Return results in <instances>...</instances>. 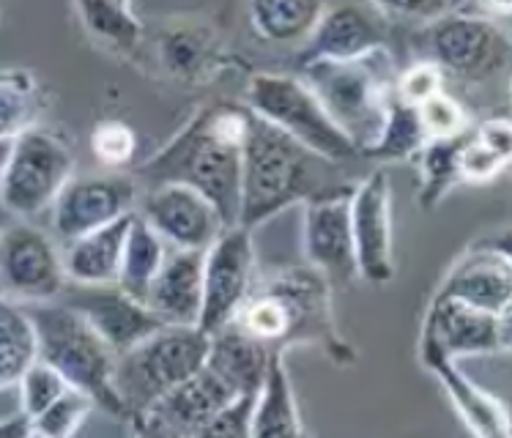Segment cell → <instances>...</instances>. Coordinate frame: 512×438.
Masks as SVG:
<instances>
[{
    "mask_svg": "<svg viewBox=\"0 0 512 438\" xmlns=\"http://www.w3.org/2000/svg\"><path fill=\"white\" fill-rule=\"evenodd\" d=\"M250 124V107L239 102H211L178 129L168 146L140 165V187L187 184L209 198L225 219L239 222L241 151Z\"/></svg>",
    "mask_w": 512,
    "mask_h": 438,
    "instance_id": "cell-1",
    "label": "cell"
},
{
    "mask_svg": "<svg viewBox=\"0 0 512 438\" xmlns=\"http://www.w3.org/2000/svg\"><path fill=\"white\" fill-rule=\"evenodd\" d=\"M354 184L340 162L315 154L250 110L241 151V228L255 230L291 206L351 195Z\"/></svg>",
    "mask_w": 512,
    "mask_h": 438,
    "instance_id": "cell-2",
    "label": "cell"
},
{
    "mask_svg": "<svg viewBox=\"0 0 512 438\" xmlns=\"http://www.w3.org/2000/svg\"><path fill=\"white\" fill-rule=\"evenodd\" d=\"M332 291L310 263L285 266L255 282L233 324L269 348L318 345L335 365H354L356 351L337 329Z\"/></svg>",
    "mask_w": 512,
    "mask_h": 438,
    "instance_id": "cell-3",
    "label": "cell"
},
{
    "mask_svg": "<svg viewBox=\"0 0 512 438\" xmlns=\"http://www.w3.org/2000/svg\"><path fill=\"white\" fill-rule=\"evenodd\" d=\"M299 77L310 85L329 118L362 157V151L373 146L381 135L389 102L395 96L398 66L387 47L348 61L321 58L299 63Z\"/></svg>",
    "mask_w": 512,
    "mask_h": 438,
    "instance_id": "cell-4",
    "label": "cell"
},
{
    "mask_svg": "<svg viewBox=\"0 0 512 438\" xmlns=\"http://www.w3.org/2000/svg\"><path fill=\"white\" fill-rule=\"evenodd\" d=\"M25 310L36 334V356L58 370L72 389L91 397L96 408L124 419V406L113 389V348L88 324V318L61 299L25 304Z\"/></svg>",
    "mask_w": 512,
    "mask_h": 438,
    "instance_id": "cell-5",
    "label": "cell"
},
{
    "mask_svg": "<svg viewBox=\"0 0 512 438\" xmlns=\"http://www.w3.org/2000/svg\"><path fill=\"white\" fill-rule=\"evenodd\" d=\"M206 354L209 334L198 326L165 324L115 356L113 389L124 406L126 422L135 425L159 397L200 370Z\"/></svg>",
    "mask_w": 512,
    "mask_h": 438,
    "instance_id": "cell-6",
    "label": "cell"
},
{
    "mask_svg": "<svg viewBox=\"0 0 512 438\" xmlns=\"http://www.w3.org/2000/svg\"><path fill=\"white\" fill-rule=\"evenodd\" d=\"M422 61L439 66L444 77L466 85H488L507 77L512 44L496 20L452 9L439 20L422 25L414 39Z\"/></svg>",
    "mask_w": 512,
    "mask_h": 438,
    "instance_id": "cell-7",
    "label": "cell"
},
{
    "mask_svg": "<svg viewBox=\"0 0 512 438\" xmlns=\"http://www.w3.org/2000/svg\"><path fill=\"white\" fill-rule=\"evenodd\" d=\"M247 107L258 118L283 129L285 135L332 162L343 165L359 157L354 143L340 132V126L329 118L318 96L299 74H252L247 85Z\"/></svg>",
    "mask_w": 512,
    "mask_h": 438,
    "instance_id": "cell-8",
    "label": "cell"
},
{
    "mask_svg": "<svg viewBox=\"0 0 512 438\" xmlns=\"http://www.w3.org/2000/svg\"><path fill=\"white\" fill-rule=\"evenodd\" d=\"M74 176L72 148L63 137L31 126L11 140L0 170V203L14 219H33L50 211L58 192Z\"/></svg>",
    "mask_w": 512,
    "mask_h": 438,
    "instance_id": "cell-9",
    "label": "cell"
},
{
    "mask_svg": "<svg viewBox=\"0 0 512 438\" xmlns=\"http://www.w3.org/2000/svg\"><path fill=\"white\" fill-rule=\"evenodd\" d=\"M63 255L31 219H11L0 230V293L20 304L55 302L66 288Z\"/></svg>",
    "mask_w": 512,
    "mask_h": 438,
    "instance_id": "cell-10",
    "label": "cell"
},
{
    "mask_svg": "<svg viewBox=\"0 0 512 438\" xmlns=\"http://www.w3.org/2000/svg\"><path fill=\"white\" fill-rule=\"evenodd\" d=\"M255 244L252 230L228 225L203 252V302L198 329L214 334L228 326L255 288Z\"/></svg>",
    "mask_w": 512,
    "mask_h": 438,
    "instance_id": "cell-11",
    "label": "cell"
},
{
    "mask_svg": "<svg viewBox=\"0 0 512 438\" xmlns=\"http://www.w3.org/2000/svg\"><path fill=\"white\" fill-rule=\"evenodd\" d=\"M140 184L132 173H102V176H72L50 206L55 236L74 241L96 228L137 211Z\"/></svg>",
    "mask_w": 512,
    "mask_h": 438,
    "instance_id": "cell-12",
    "label": "cell"
},
{
    "mask_svg": "<svg viewBox=\"0 0 512 438\" xmlns=\"http://www.w3.org/2000/svg\"><path fill=\"white\" fill-rule=\"evenodd\" d=\"M359 280L387 285L395 277L392 244V187L384 170H373L348 195Z\"/></svg>",
    "mask_w": 512,
    "mask_h": 438,
    "instance_id": "cell-13",
    "label": "cell"
},
{
    "mask_svg": "<svg viewBox=\"0 0 512 438\" xmlns=\"http://www.w3.org/2000/svg\"><path fill=\"white\" fill-rule=\"evenodd\" d=\"M422 343L439 348L450 359L493 356L510 351V315H493L480 307L436 293L430 299Z\"/></svg>",
    "mask_w": 512,
    "mask_h": 438,
    "instance_id": "cell-14",
    "label": "cell"
},
{
    "mask_svg": "<svg viewBox=\"0 0 512 438\" xmlns=\"http://www.w3.org/2000/svg\"><path fill=\"white\" fill-rule=\"evenodd\" d=\"M137 214L176 250L206 252L211 241L228 228L217 206L187 184L146 187L143 200L137 203Z\"/></svg>",
    "mask_w": 512,
    "mask_h": 438,
    "instance_id": "cell-15",
    "label": "cell"
},
{
    "mask_svg": "<svg viewBox=\"0 0 512 438\" xmlns=\"http://www.w3.org/2000/svg\"><path fill=\"white\" fill-rule=\"evenodd\" d=\"M392 22L373 6L359 0H345L337 6H326L313 33L302 44L296 63L307 61H348L359 55L384 50L389 44Z\"/></svg>",
    "mask_w": 512,
    "mask_h": 438,
    "instance_id": "cell-16",
    "label": "cell"
},
{
    "mask_svg": "<svg viewBox=\"0 0 512 438\" xmlns=\"http://www.w3.org/2000/svg\"><path fill=\"white\" fill-rule=\"evenodd\" d=\"M58 299L80 310L88 318V324L99 332V337L113 348L115 356L140 343L151 332H157L159 326H165L159 315L151 313L140 299L121 291L115 282L110 285L66 282Z\"/></svg>",
    "mask_w": 512,
    "mask_h": 438,
    "instance_id": "cell-17",
    "label": "cell"
},
{
    "mask_svg": "<svg viewBox=\"0 0 512 438\" xmlns=\"http://www.w3.org/2000/svg\"><path fill=\"white\" fill-rule=\"evenodd\" d=\"M302 250L304 263L324 274L332 288H348L359 280L348 195L304 203Z\"/></svg>",
    "mask_w": 512,
    "mask_h": 438,
    "instance_id": "cell-18",
    "label": "cell"
},
{
    "mask_svg": "<svg viewBox=\"0 0 512 438\" xmlns=\"http://www.w3.org/2000/svg\"><path fill=\"white\" fill-rule=\"evenodd\" d=\"M507 241L510 236L502 233L485 244H474L463 258L452 263L436 293L452 296L458 302L480 307L493 315H510L512 263Z\"/></svg>",
    "mask_w": 512,
    "mask_h": 438,
    "instance_id": "cell-19",
    "label": "cell"
},
{
    "mask_svg": "<svg viewBox=\"0 0 512 438\" xmlns=\"http://www.w3.org/2000/svg\"><path fill=\"white\" fill-rule=\"evenodd\" d=\"M239 397L220 376H214L203 365L181 384L173 386L168 395L159 397L132 428L151 436H198L220 408Z\"/></svg>",
    "mask_w": 512,
    "mask_h": 438,
    "instance_id": "cell-20",
    "label": "cell"
},
{
    "mask_svg": "<svg viewBox=\"0 0 512 438\" xmlns=\"http://www.w3.org/2000/svg\"><path fill=\"white\" fill-rule=\"evenodd\" d=\"M157 58L162 72L184 85L209 83L225 66V44L203 17L168 20L157 33Z\"/></svg>",
    "mask_w": 512,
    "mask_h": 438,
    "instance_id": "cell-21",
    "label": "cell"
},
{
    "mask_svg": "<svg viewBox=\"0 0 512 438\" xmlns=\"http://www.w3.org/2000/svg\"><path fill=\"white\" fill-rule=\"evenodd\" d=\"M419 359L433 376L439 378L452 406L466 422V428L480 438H507L510 436V414L499 397L485 392L474 384L458 367V359L444 356L436 345L419 340Z\"/></svg>",
    "mask_w": 512,
    "mask_h": 438,
    "instance_id": "cell-22",
    "label": "cell"
},
{
    "mask_svg": "<svg viewBox=\"0 0 512 438\" xmlns=\"http://www.w3.org/2000/svg\"><path fill=\"white\" fill-rule=\"evenodd\" d=\"M200 302H203V252L168 247V255L159 266L157 277L148 285L143 304L165 324L198 326Z\"/></svg>",
    "mask_w": 512,
    "mask_h": 438,
    "instance_id": "cell-23",
    "label": "cell"
},
{
    "mask_svg": "<svg viewBox=\"0 0 512 438\" xmlns=\"http://www.w3.org/2000/svg\"><path fill=\"white\" fill-rule=\"evenodd\" d=\"M132 214L69 241L66 250L61 252L66 280L77 282V285H110V282L118 280L121 252H124L126 230L132 222Z\"/></svg>",
    "mask_w": 512,
    "mask_h": 438,
    "instance_id": "cell-24",
    "label": "cell"
},
{
    "mask_svg": "<svg viewBox=\"0 0 512 438\" xmlns=\"http://www.w3.org/2000/svg\"><path fill=\"white\" fill-rule=\"evenodd\" d=\"M285 348H272L266 373L255 395L252 408V438H277V436H304L302 417H299V403L293 395L291 376L285 367Z\"/></svg>",
    "mask_w": 512,
    "mask_h": 438,
    "instance_id": "cell-25",
    "label": "cell"
},
{
    "mask_svg": "<svg viewBox=\"0 0 512 438\" xmlns=\"http://www.w3.org/2000/svg\"><path fill=\"white\" fill-rule=\"evenodd\" d=\"M269 345L258 343L255 337L241 332L239 326L230 321L214 334H209V354L203 365L209 367L214 376H220L236 395L258 392V386L266 373L269 362Z\"/></svg>",
    "mask_w": 512,
    "mask_h": 438,
    "instance_id": "cell-26",
    "label": "cell"
},
{
    "mask_svg": "<svg viewBox=\"0 0 512 438\" xmlns=\"http://www.w3.org/2000/svg\"><path fill=\"white\" fill-rule=\"evenodd\" d=\"M512 157V126L507 115H496L466 132L458 151L460 184H488L502 176Z\"/></svg>",
    "mask_w": 512,
    "mask_h": 438,
    "instance_id": "cell-27",
    "label": "cell"
},
{
    "mask_svg": "<svg viewBox=\"0 0 512 438\" xmlns=\"http://www.w3.org/2000/svg\"><path fill=\"white\" fill-rule=\"evenodd\" d=\"M329 0H247L252 31L269 44L302 47Z\"/></svg>",
    "mask_w": 512,
    "mask_h": 438,
    "instance_id": "cell-28",
    "label": "cell"
},
{
    "mask_svg": "<svg viewBox=\"0 0 512 438\" xmlns=\"http://www.w3.org/2000/svg\"><path fill=\"white\" fill-rule=\"evenodd\" d=\"M165 255H168V244L135 211L132 222H129V230H126L124 252H121V269H118L115 285L121 291L129 293V296H135V299L143 302L148 285L157 277Z\"/></svg>",
    "mask_w": 512,
    "mask_h": 438,
    "instance_id": "cell-29",
    "label": "cell"
},
{
    "mask_svg": "<svg viewBox=\"0 0 512 438\" xmlns=\"http://www.w3.org/2000/svg\"><path fill=\"white\" fill-rule=\"evenodd\" d=\"M85 33L99 47L132 55L143 42V25L124 0H74Z\"/></svg>",
    "mask_w": 512,
    "mask_h": 438,
    "instance_id": "cell-30",
    "label": "cell"
},
{
    "mask_svg": "<svg viewBox=\"0 0 512 438\" xmlns=\"http://www.w3.org/2000/svg\"><path fill=\"white\" fill-rule=\"evenodd\" d=\"M47 107V91L31 72H0V140H14L36 126Z\"/></svg>",
    "mask_w": 512,
    "mask_h": 438,
    "instance_id": "cell-31",
    "label": "cell"
},
{
    "mask_svg": "<svg viewBox=\"0 0 512 438\" xmlns=\"http://www.w3.org/2000/svg\"><path fill=\"white\" fill-rule=\"evenodd\" d=\"M428 143L417 107L408 105L398 94L389 102L387 118L381 126V135L373 146L362 151V157L378 159V162H398V159H414L417 151Z\"/></svg>",
    "mask_w": 512,
    "mask_h": 438,
    "instance_id": "cell-32",
    "label": "cell"
},
{
    "mask_svg": "<svg viewBox=\"0 0 512 438\" xmlns=\"http://www.w3.org/2000/svg\"><path fill=\"white\" fill-rule=\"evenodd\" d=\"M463 135L444 137V140H428L417 151L419 173H422V189H419V203L425 209H433L436 203L447 198L455 184H460L458 176V151L463 143Z\"/></svg>",
    "mask_w": 512,
    "mask_h": 438,
    "instance_id": "cell-33",
    "label": "cell"
},
{
    "mask_svg": "<svg viewBox=\"0 0 512 438\" xmlns=\"http://www.w3.org/2000/svg\"><path fill=\"white\" fill-rule=\"evenodd\" d=\"M96 403L91 397L80 392V389H66L63 395H58L44 408L39 417L31 419V436L44 438H66L74 436L80 425H83L88 414L94 411Z\"/></svg>",
    "mask_w": 512,
    "mask_h": 438,
    "instance_id": "cell-34",
    "label": "cell"
},
{
    "mask_svg": "<svg viewBox=\"0 0 512 438\" xmlns=\"http://www.w3.org/2000/svg\"><path fill=\"white\" fill-rule=\"evenodd\" d=\"M417 113L428 140H444V137L463 135L471 129L469 110L460 105L455 96L447 94V88L417 105Z\"/></svg>",
    "mask_w": 512,
    "mask_h": 438,
    "instance_id": "cell-35",
    "label": "cell"
},
{
    "mask_svg": "<svg viewBox=\"0 0 512 438\" xmlns=\"http://www.w3.org/2000/svg\"><path fill=\"white\" fill-rule=\"evenodd\" d=\"M20 406H22V414L28 417L31 422L33 417H39L44 408L53 403L55 397L63 395L69 384L63 381L61 373L53 370V367L42 362L39 356L33 359L31 365L25 367V373L20 378Z\"/></svg>",
    "mask_w": 512,
    "mask_h": 438,
    "instance_id": "cell-36",
    "label": "cell"
},
{
    "mask_svg": "<svg viewBox=\"0 0 512 438\" xmlns=\"http://www.w3.org/2000/svg\"><path fill=\"white\" fill-rule=\"evenodd\" d=\"M91 151L102 165L113 167V170L126 167L137 154L135 129L124 121H115V118L99 121L91 132Z\"/></svg>",
    "mask_w": 512,
    "mask_h": 438,
    "instance_id": "cell-37",
    "label": "cell"
},
{
    "mask_svg": "<svg viewBox=\"0 0 512 438\" xmlns=\"http://www.w3.org/2000/svg\"><path fill=\"white\" fill-rule=\"evenodd\" d=\"M444 83L447 77L441 74L439 66H433L430 61H422L419 58L417 63H411L408 69L398 72V80H395V94L398 99L408 102V105H422L425 99L436 96L439 91H444Z\"/></svg>",
    "mask_w": 512,
    "mask_h": 438,
    "instance_id": "cell-38",
    "label": "cell"
},
{
    "mask_svg": "<svg viewBox=\"0 0 512 438\" xmlns=\"http://www.w3.org/2000/svg\"><path fill=\"white\" fill-rule=\"evenodd\" d=\"M255 395H258V392H247V395L233 397L228 406L220 408V411H217V414L203 425V430H200L198 436L250 438Z\"/></svg>",
    "mask_w": 512,
    "mask_h": 438,
    "instance_id": "cell-39",
    "label": "cell"
},
{
    "mask_svg": "<svg viewBox=\"0 0 512 438\" xmlns=\"http://www.w3.org/2000/svg\"><path fill=\"white\" fill-rule=\"evenodd\" d=\"M367 3H373L389 22L403 20L417 25H428L452 11L450 0H367Z\"/></svg>",
    "mask_w": 512,
    "mask_h": 438,
    "instance_id": "cell-40",
    "label": "cell"
},
{
    "mask_svg": "<svg viewBox=\"0 0 512 438\" xmlns=\"http://www.w3.org/2000/svg\"><path fill=\"white\" fill-rule=\"evenodd\" d=\"M11 345H36V334L25 304L0 293V348Z\"/></svg>",
    "mask_w": 512,
    "mask_h": 438,
    "instance_id": "cell-41",
    "label": "cell"
},
{
    "mask_svg": "<svg viewBox=\"0 0 512 438\" xmlns=\"http://www.w3.org/2000/svg\"><path fill=\"white\" fill-rule=\"evenodd\" d=\"M36 359V345H11L0 348V389L20 384L25 367Z\"/></svg>",
    "mask_w": 512,
    "mask_h": 438,
    "instance_id": "cell-42",
    "label": "cell"
},
{
    "mask_svg": "<svg viewBox=\"0 0 512 438\" xmlns=\"http://www.w3.org/2000/svg\"><path fill=\"white\" fill-rule=\"evenodd\" d=\"M460 11H469V14H480L488 20H504L510 17L512 0H466Z\"/></svg>",
    "mask_w": 512,
    "mask_h": 438,
    "instance_id": "cell-43",
    "label": "cell"
},
{
    "mask_svg": "<svg viewBox=\"0 0 512 438\" xmlns=\"http://www.w3.org/2000/svg\"><path fill=\"white\" fill-rule=\"evenodd\" d=\"M9 151H11V140H0V170H3L6 159H9Z\"/></svg>",
    "mask_w": 512,
    "mask_h": 438,
    "instance_id": "cell-44",
    "label": "cell"
},
{
    "mask_svg": "<svg viewBox=\"0 0 512 438\" xmlns=\"http://www.w3.org/2000/svg\"><path fill=\"white\" fill-rule=\"evenodd\" d=\"M11 219H14V217H11L9 211L3 209V203H0V230L6 228V225H9V222H11Z\"/></svg>",
    "mask_w": 512,
    "mask_h": 438,
    "instance_id": "cell-45",
    "label": "cell"
},
{
    "mask_svg": "<svg viewBox=\"0 0 512 438\" xmlns=\"http://www.w3.org/2000/svg\"><path fill=\"white\" fill-rule=\"evenodd\" d=\"M450 3H452V9H460V6H463L466 0H450Z\"/></svg>",
    "mask_w": 512,
    "mask_h": 438,
    "instance_id": "cell-46",
    "label": "cell"
},
{
    "mask_svg": "<svg viewBox=\"0 0 512 438\" xmlns=\"http://www.w3.org/2000/svg\"><path fill=\"white\" fill-rule=\"evenodd\" d=\"M124 3H129V6H132V0H124Z\"/></svg>",
    "mask_w": 512,
    "mask_h": 438,
    "instance_id": "cell-47",
    "label": "cell"
}]
</instances>
